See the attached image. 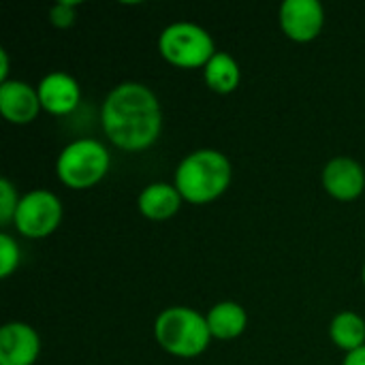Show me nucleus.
I'll use <instances>...</instances> for the list:
<instances>
[{
	"instance_id": "obj_1",
	"label": "nucleus",
	"mask_w": 365,
	"mask_h": 365,
	"mask_svg": "<svg viewBox=\"0 0 365 365\" xmlns=\"http://www.w3.org/2000/svg\"><path fill=\"white\" fill-rule=\"evenodd\" d=\"M101 122L113 145L124 152H139L158 139L163 111L156 94L148 86L139 81H124L107 94Z\"/></svg>"
},
{
	"instance_id": "obj_17",
	"label": "nucleus",
	"mask_w": 365,
	"mask_h": 365,
	"mask_svg": "<svg viewBox=\"0 0 365 365\" xmlns=\"http://www.w3.org/2000/svg\"><path fill=\"white\" fill-rule=\"evenodd\" d=\"M19 265V246L9 233H0V276L9 278Z\"/></svg>"
},
{
	"instance_id": "obj_10",
	"label": "nucleus",
	"mask_w": 365,
	"mask_h": 365,
	"mask_svg": "<svg viewBox=\"0 0 365 365\" xmlns=\"http://www.w3.org/2000/svg\"><path fill=\"white\" fill-rule=\"evenodd\" d=\"M36 92L41 98V107L53 115H66V113L75 111V107L79 105V98H81L77 79L64 71H53V73L45 75L38 81Z\"/></svg>"
},
{
	"instance_id": "obj_9",
	"label": "nucleus",
	"mask_w": 365,
	"mask_h": 365,
	"mask_svg": "<svg viewBox=\"0 0 365 365\" xmlns=\"http://www.w3.org/2000/svg\"><path fill=\"white\" fill-rule=\"evenodd\" d=\"M41 353V338L28 323H6L0 329V365H32Z\"/></svg>"
},
{
	"instance_id": "obj_6",
	"label": "nucleus",
	"mask_w": 365,
	"mask_h": 365,
	"mask_svg": "<svg viewBox=\"0 0 365 365\" xmlns=\"http://www.w3.org/2000/svg\"><path fill=\"white\" fill-rule=\"evenodd\" d=\"M62 220V203L51 190H30L19 199L15 212V229L30 240L51 235Z\"/></svg>"
},
{
	"instance_id": "obj_3",
	"label": "nucleus",
	"mask_w": 365,
	"mask_h": 365,
	"mask_svg": "<svg viewBox=\"0 0 365 365\" xmlns=\"http://www.w3.org/2000/svg\"><path fill=\"white\" fill-rule=\"evenodd\" d=\"M154 336L169 355L182 359L199 357L212 340L207 319L186 306L163 310L154 323Z\"/></svg>"
},
{
	"instance_id": "obj_16",
	"label": "nucleus",
	"mask_w": 365,
	"mask_h": 365,
	"mask_svg": "<svg viewBox=\"0 0 365 365\" xmlns=\"http://www.w3.org/2000/svg\"><path fill=\"white\" fill-rule=\"evenodd\" d=\"M19 199L21 197H17V190L11 184V180L2 178L0 180V225L2 227L11 225L15 220V212H17Z\"/></svg>"
},
{
	"instance_id": "obj_11",
	"label": "nucleus",
	"mask_w": 365,
	"mask_h": 365,
	"mask_svg": "<svg viewBox=\"0 0 365 365\" xmlns=\"http://www.w3.org/2000/svg\"><path fill=\"white\" fill-rule=\"evenodd\" d=\"M41 98L36 88L26 81L9 79L0 83V113L11 124H30L41 111Z\"/></svg>"
},
{
	"instance_id": "obj_4",
	"label": "nucleus",
	"mask_w": 365,
	"mask_h": 365,
	"mask_svg": "<svg viewBox=\"0 0 365 365\" xmlns=\"http://www.w3.org/2000/svg\"><path fill=\"white\" fill-rule=\"evenodd\" d=\"M111 158L107 148L96 139H75L62 148L56 173L73 190H86L98 184L109 171Z\"/></svg>"
},
{
	"instance_id": "obj_5",
	"label": "nucleus",
	"mask_w": 365,
	"mask_h": 365,
	"mask_svg": "<svg viewBox=\"0 0 365 365\" xmlns=\"http://www.w3.org/2000/svg\"><path fill=\"white\" fill-rule=\"evenodd\" d=\"M158 49L163 58L178 68H205L216 53L212 34L192 21L169 24L158 36Z\"/></svg>"
},
{
	"instance_id": "obj_20",
	"label": "nucleus",
	"mask_w": 365,
	"mask_h": 365,
	"mask_svg": "<svg viewBox=\"0 0 365 365\" xmlns=\"http://www.w3.org/2000/svg\"><path fill=\"white\" fill-rule=\"evenodd\" d=\"M9 81V53L6 49H0V83Z\"/></svg>"
},
{
	"instance_id": "obj_14",
	"label": "nucleus",
	"mask_w": 365,
	"mask_h": 365,
	"mask_svg": "<svg viewBox=\"0 0 365 365\" xmlns=\"http://www.w3.org/2000/svg\"><path fill=\"white\" fill-rule=\"evenodd\" d=\"M203 73H205V83L218 94L233 92L242 79V71H240L237 60L227 51H216L214 58L205 64Z\"/></svg>"
},
{
	"instance_id": "obj_13",
	"label": "nucleus",
	"mask_w": 365,
	"mask_h": 365,
	"mask_svg": "<svg viewBox=\"0 0 365 365\" xmlns=\"http://www.w3.org/2000/svg\"><path fill=\"white\" fill-rule=\"evenodd\" d=\"M205 319H207L212 338H218V340H235L246 331V325H248L246 310L235 302H220L212 306Z\"/></svg>"
},
{
	"instance_id": "obj_8",
	"label": "nucleus",
	"mask_w": 365,
	"mask_h": 365,
	"mask_svg": "<svg viewBox=\"0 0 365 365\" xmlns=\"http://www.w3.org/2000/svg\"><path fill=\"white\" fill-rule=\"evenodd\" d=\"M323 188L338 201H353L365 188L364 167L351 156H336L323 169Z\"/></svg>"
},
{
	"instance_id": "obj_15",
	"label": "nucleus",
	"mask_w": 365,
	"mask_h": 365,
	"mask_svg": "<svg viewBox=\"0 0 365 365\" xmlns=\"http://www.w3.org/2000/svg\"><path fill=\"white\" fill-rule=\"evenodd\" d=\"M329 336L338 349L353 353L365 346V321L357 312H340L329 325Z\"/></svg>"
},
{
	"instance_id": "obj_19",
	"label": "nucleus",
	"mask_w": 365,
	"mask_h": 365,
	"mask_svg": "<svg viewBox=\"0 0 365 365\" xmlns=\"http://www.w3.org/2000/svg\"><path fill=\"white\" fill-rule=\"evenodd\" d=\"M342 365H365V346L353 353H346V359L342 361Z\"/></svg>"
},
{
	"instance_id": "obj_2",
	"label": "nucleus",
	"mask_w": 365,
	"mask_h": 365,
	"mask_svg": "<svg viewBox=\"0 0 365 365\" xmlns=\"http://www.w3.org/2000/svg\"><path fill=\"white\" fill-rule=\"evenodd\" d=\"M229 158L212 148L195 150L175 169V188L182 199L192 205H203L218 199L231 184Z\"/></svg>"
},
{
	"instance_id": "obj_21",
	"label": "nucleus",
	"mask_w": 365,
	"mask_h": 365,
	"mask_svg": "<svg viewBox=\"0 0 365 365\" xmlns=\"http://www.w3.org/2000/svg\"><path fill=\"white\" fill-rule=\"evenodd\" d=\"M361 278H364V284H365V265H364V274H361Z\"/></svg>"
},
{
	"instance_id": "obj_12",
	"label": "nucleus",
	"mask_w": 365,
	"mask_h": 365,
	"mask_svg": "<svg viewBox=\"0 0 365 365\" xmlns=\"http://www.w3.org/2000/svg\"><path fill=\"white\" fill-rule=\"evenodd\" d=\"M182 195L175 188V184H167V182H154L148 184L137 199L139 212L150 218V220H169L171 216L178 214V210L182 207Z\"/></svg>"
},
{
	"instance_id": "obj_18",
	"label": "nucleus",
	"mask_w": 365,
	"mask_h": 365,
	"mask_svg": "<svg viewBox=\"0 0 365 365\" xmlns=\"http://www.w3.org/2000/svg\"><path fill=\"white\" fill-rule=\"evenodd\" d=\"M77 6L79 2H68V0H60L49 9V21L56 28H71L77 19Z\"/></svg>"
},
{
	"instance_id": "obj_7",
	"label": "nucleus",
	"mask_w": 365,
	"mask_h": 365,
	"mask_svg": "<svg viewBox=\"0 0 365 365\" xmlns=\"http://www.w3.org/2000/svg\"><path fill=\"white\" fill-rule=\"evenodd\" d=\"M280 26L291 41L310 43L325 26V9L319 0H284L280 6Z\"/></svg>"
}]
</instances>
